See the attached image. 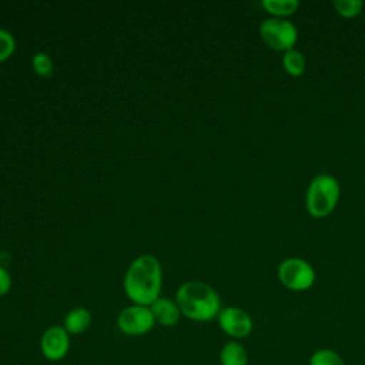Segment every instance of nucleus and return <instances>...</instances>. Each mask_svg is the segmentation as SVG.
<instances>
[{"label":"nucleus","instance_id":"obj_13","mask_svg":"<svg viewBox=\"0 0 365 365\" xmlns=\"http://www.w3.org/2000/svg\"><path fill=\"white\" fill-rule=\"evenodd\" d=\"M298 6V0H262V7L274 17L279 19H284L297 11Z\"/></svg>","mask_w":365,"mask_h":365},{"label":"nucleus","instance_id":"obj_4","mask_svg":"<svg viewBox=\"0 0 365 365\" xmlns=\"http://www.w3.org/2000/svg\"><path fill=\"white\" fill-rule=\"evenodd\" d=\"M259 36L268 47L278 51H287L294 48L298 38V30L295 24L287 19L269 17L259 24Z\"/></svg>","mask_w":365,"mask_h":365},{"label":"nucleus","instance_id":"obj_16","mask_svg":"<svg viewBox=\"0 0 365 365\" xmlns=\"http://www.w3.org/2000/svg\"><path fill=\"white\" fill-rule=\"evenodd\" d=\"M334 7L336 13L342 17H355L361 13L364 7L362 0H335Z\"/></svg>","mask_w":365,"mask_h":365},{"label":"nucleus","instance_id":"obj_15","mask_svg":"<svg viewBox=\"0 0 365 365\" xmlns=\"http://www.w3.org/2000/svg\"><path fill=\"white\" fill-rule=\"evenodd\" d=\"M31 66H33V70L36 71V74H38L40 77L50 76L54 68L53 60H51L50 54L46 51H37L31 58Z\"/></svg>","mask_w":365,"mask_h":365},{"label":"nucleus","instance_id":"obj_14","mask_svg":"<svg viewBox=\"0 0 365 365\" xmlns=\"http://www.w3.org/2000/svg\"><path fill=\"white\" fill-rule=\"evenodd\" d=\"M309 365H345V362L335 351L321 348L311 355Z\"/></svg>","mask_w":365,"mask_h":365},{"label":"nucleus","instance_id":"obj_10","mask_svg":"<svg viewBox=\"0 0 365 365\" xmlns=\"http://www.w3.org/2000/svg\"><path fill=\"white\" fill-rule=\"evenodd\" d=\"M91 312L84 307H76L70 309L64 317V329L70 335H78L88 329L91 325Z\"/></svg>","mask_w":365,"mask_h":365},{"label":"nucleus","instance_id":"obj_8","mask_svg":"<svg viewBox=\"0 0 365 365\" xmlns=\"http://www.w3.org/2000/svg\"><path fill=\"white\" fill-rule=\"evenodd\" d=\"M40 349L48 361L56 362L63 359L70 349V334L61 325L48 327L41 335Z\"/></svg>","mask_w":365,"mask_h":365},{"label":"nucleus","instance_id":"obj_11","mask_svg":"<svg viewBox=\"0 0 365 365\" xmlns=\"http://www.w3.org/2000/svg\"><path fill=\"white\" fill-rule=\"evenodd\" d=\"M220 362L221 365H247L248 354L240 342L230 341L220 351Z\"/></svg>","mask_w":365,"mask_h":365},{"label":"nucleus","instance_id":"obj_7","mask_svg":"<svg viewBox=\"0 0 365 365\" xmlns=\"http://www.w3.org/2000/svg\"><path fill=\"white\" fill-rule=\"evenodd\" d=\"M220 328L231 338L241 339L251 334L254 322L247 311L238 307H225L217 317Z\"/></svg>","mask_w":365,"mask_h":365},{"label":"nucleus","instance_id":"obj_2","mask_svg":"<svg viewBox=\"0 0 365 365\" xmlns=\"http://www.w3.org/2000/svg\"><path fill=\"white\" fill-rule=\"evenodd\" d=\"M175 302L181 315L197 322L211 321L217 318L222 309L218 292L211 285L201 281H187L181 284L175 292Z\"/></svg>","mask_w":365,"mask_h":365},{"label":"nucleus","instance_id":"obj_3","mask_svg":"<svg viewBox=\"0 0 365 365\" xmlns=\"http://www.w3.org/2000/svg\"><path fill=\"white\" fill-rule=\"evenodd\" d=\"M341 187L331 174H319L312 178L305 195V207L315 218L331 214L339 200Z\"/></svg>","mask_w":365,"mask_h":365},{"label":"nucleus","instance_id":"obj_6","mask_svg":"<svg viewBox=\"0 0 365 365\" xmlns=\"http://www.w3.org/2000/svg\"><path fill=\"white\" fill-rule=\"evenodd\" d=\"M155 321L150 307L145 305H128L117 317L118 329L130 336L144 335L154 327Z\"/></svg>","mask_w":365,"mask_h":365},{"label":"nucleus","instance_id":"obj_17","mask_svg":"<svg viewBox=\"0 0 365 365\" xmlns=\"http://www.w3.org/2000/svg\"><path fill=\"white\" fill-rule=\"evenodd\" d=\"M16 50V40L14 36L6 30L0 27V63L7 60Z\"/></svg>","mask_w":365,"mask_h":365},{"label":"nucleus","instance_id":"obj_12","mask_svg":"<svg viewBox=\"0 0 365 365\" xmlns=\"http://www.w3.org/2000/svg\"><path fill=\"white\" fill-rule=\"evenodd\" d=\"M282 67L285 68V71L294 77H299L304 74L305 67H307V61L304 54L297 50V48H291L284 51L282 56Z\"/></svg>","mask_w":365,"mask_h":365},{"label":"nucleus","instance_id":"obj_18","mask_svg":"<svg viewBox=\"0 0 365 365\" xmlns=\"http://www.w3.org/2000/svg\"><path fill=\"white\" fill-rule=\"evenodd\" d=\"M11 288V277H10V272L3 267L0 265V297L6 295Z\"/></svg>","mask_w":365,"mask_h":365},{"label":"nucleus","instance_id":"obj_1","mask_svg":"<svg viewBox=\"0 0 365 365\" xmlns=\"http://www.w3.org/2000/svg\"><path fill=\"white\" fill-rule=\"evenodd\" d=\"M161 284V264L151 254H144L133 259L124 274L123 281L127 298L133 304L145 307H150L160 297Z\"/></svg>","mask_w":365,"mask_h":365},{"label":"nucleus","instance_id":"obj_9","mask_svg":"<svg viewBox=\"0 0 365 365\" xmlns=\"http://www.w3.org/2000/svg\"><path fill=\"white\" fill-rule=\"evenodd\" d=\"M150 309L153 312L154 321L163 327H174L181 317V311L177 302L165 297H158L150 305Z\"/></svg>","mask_w":365,"mask_h":365},{"label":"nucleus","instance_id":"obj_5","mask_svg":"<svg viewBox=\"0 0 365 365\" xmlns=\"http://www.w3.org/2000/svg\"><path fill=\"white\" fill-rule=\"evenodd\" d=\"M278 278L288 289L305 291L312 287L315 281V271L308 261L291 257L281 261L278 267Z\"/></svg>","mask_w":365,"mask_h":365}]
</instances>
